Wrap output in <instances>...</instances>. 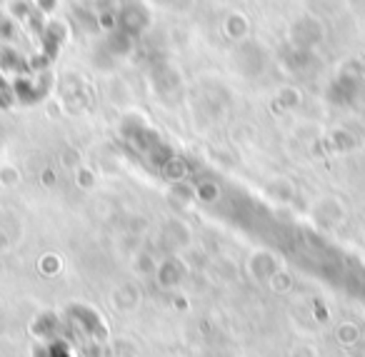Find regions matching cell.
<instances>
[{
  "mask_svg": "<svg viewBox=\"0 0 365 357\" xmlns=\"http://www.w3.org/2000/svg\"><path fill=\"white\" fill-rule=\"evenodd\" d=\"M220 31H223V36L228 38V41L243 43L250 33L248 16H243V13H228L225 21H223V26H220Z\"/></svg>",
  "mask_w": 365,
  "mask_h": 357,
  "instance_id": "6da1fadb",
  "label": "cell"
},
{
  "mask_svg": "<svg viewBox=\"0 0 365 357\" xmlns=\"http://www.w3.org/2000/svg\"><path fill=\"white\" fill-rule=\"evenodd\" d=\"M148 6H155V8H175L180 0H145Z\"/></svg>",
  "mask_w": 365,
  "mask_h": 357,
  "instance_id": "7a4b0ae2",
  "label": "cell"
}]
</instances>
